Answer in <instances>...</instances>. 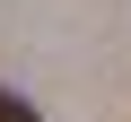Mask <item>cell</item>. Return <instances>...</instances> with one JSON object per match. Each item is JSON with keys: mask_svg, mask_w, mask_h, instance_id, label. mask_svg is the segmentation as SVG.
Listing matches in <instances>:
<instances>
[{"mask_svg": "<svg viewBox=\"0 0 131 122\" xmlns=\"http://www.w3.org/2000/svg\"><path fill=\"white\" fill-rule=\"evenodd\" d=\"M0 122H44V113H35V105H26L18 87H0Z\"/></svg>", "mask_w": 131, "mask_h": 122, "instance_id": "cell-1", "label": "cell"}]
</instances>
